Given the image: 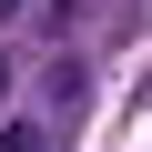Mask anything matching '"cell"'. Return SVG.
I'll return each mask as SVG.
<instances>
[{"label": "cell", "instance_id": "1", "mask_svg": "<svg viewBox=\"0 0 152 152\" xmlns=\"http://www.w3.org/2000/svg\"><path fill=\"white\" fill-rule=\"evenodd\" d=\"M81 102H91V71H81V61H61V71H51V112L71 122V112H81Z\"/></svg>", "mask_w": 152, "mask_h": 152}, {"label": "cell", "instance_id": "2", "mask_svg": "<svg viewBox=\"0 0 152 152\" xmlns=\"http://www.w3.org/2000/svg\"><path fill=\"white\" fill-rule=\"evenodd\" d=\"M0 152H51V142H41L31 122H0Z\"/></svg>", "mask_w": 152, "mask_h": 152}, {"label": "cell", "instance_id": "3", "mask_svg": "<svg viewBox=\"0 0 152 152\" xmlns=\"http://www.w3.org/2000/svg\"><path fill=\"white\" fill-rule=\"evenodd\" d=\"M20 10H31V0H0V20H20Z\"/></svg>", "mask_w": 152, "mask_h": 152}, {"label": "cell", "instance_id": "4", "mask_svg": "<svg viewBox=\"0 0 152 152\" xmlns=\"http://www.w3.org/2000/svg\"><path fill=\"white\" fill-rule=\"evenodd\" d=\"M0 102H10V61H0Z\"/></svg>", "mask_w": 152, "mask_h": 152}]
</instances>
